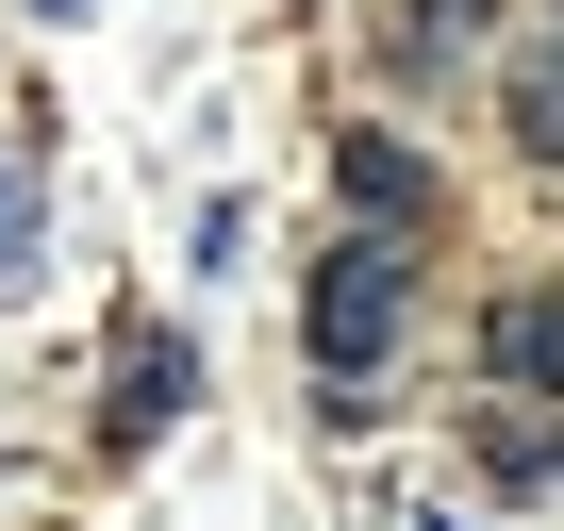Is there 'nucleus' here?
<instances>
[{
    "label": "nucleus",
    "instance_id": "obj_1",
    "mask_svg": "<svg viewBox=\"0 0 564 531\" xmlns=\"http://www.w3.org/2000/svg\"><path fill=\"white\" fill-rule=\"evenodd\" d=\"M399 316H415V249H399L382 216H366L349 249H316V366H333V382H366V366L399 349Z\"/></svg>",
    "mask_w": 564,
    "mask_h": 531
},
{
    "label": "nucleus",
    "instance_id": "obj_2",
    "mask_svg": "<svg viewBox=\"0 0 564 531\" xmlns=\"http://www.w3.org/2000/svg\"><path fill=\"white\" fill-rule=\"evenodd\" d=\"M166 399H183V349L133 316V349H117V448H150V432H166Z\"/></svg>",
    "mask_w": 564,
    "mask_h": 531
},
{
    "label": "nucleus",
    "instance_id": "obj_3",
    "mask_svg": "<svg viewBox=\"0 0 564 531\" xmlns=\"http://www.w3.org/2000/svg\"><path fill=\"white\" fill-rule=\"evenodd\" d=\"M349 199H366V216L399 232V216H432V166H415L399 133H349Z\"/></svg>",
    "mask_w": 564,
    "mask_h": 531
},
{
    "label": "nucleus",
    "instance_id": "obj_4",
    "mask_svg": "<svg viewBox=\"0 0 564 531\" xmlns=\"http://www.w3.org/2000/svg\"><path fill=\"white\" fill-rule=\"evenodd\" d=\"M498 366H514V382H564V300H514V316H498Z\"/></svg>",
    "mask_w": 564,
    "mask_h": 531
},
{
    "label": "nucleus",
    "instance_id": "obj_5",
    "mask_svg": "<svg viewBox=\"0 0 564 531\" xmlns=\"http://www.w3.org/2000/svg\"><path fill=\"white\" fill-rule=\"evenodd\" d=\"M514 150H547V166H564V51H531V67H514Z\"/></svg>",
    "mask_w": 564,
    "mask_h": 531
},
{
    "label": "nucleus",
    "instance_id": "obj_6",
    "mask_svg": "<svg viewBox=\"0 0 564 531\" xmlns=\"http://www.w3.org/2000/svg\"><path fill=\"white\" fill-rule=\"evenodd\" d=\"M465 34H481V0H399V67H448Z\"/></svg>",
    "mask_w": 564,
    "mask_h": 531
},
{
    "label": "nucleus",
    "instance_id": "obj_7",
    "mask_svg": "<svg viewBox=\"0 0 564 531\" xmlns=\"http://www.w3.org/2000/svg\"><path fill=\"white\" fill-rule=\"evenodd\" d=\"M0 232H18V216H0Z\"/></svg>",
    "mask_w": 564,
    "mask_h": 531
}]
</instances>
